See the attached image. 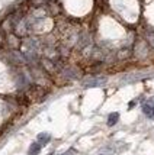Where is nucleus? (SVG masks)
Instances as JSON below:
<instances>
[{"label":"nucleus","instance_id":"nucleus-1","mask_svg":"<svg viewBox=\"0 0 154 155\" xmlns=\"http://www.w3.org/2000/svg\"><path fill=\"white\" fill-rule=\"evenodd\" d=\"M105 83H106V78H105V77H93V78L86 80L84 86H86V87H98V86H102V84H105Z\"/></svg>","mask_w":154,"mask_h":155},{"label":"nucleus","instance_id":"nucleus-2","mask_svg":"<svg viewBox=\"0 0 154 155\" xmlns=\"http://www.w3.org/2000/svg\"><path fill=\"white\" fill-rule=\"evenodd\" d=\"M36 139H38V143L44 147V145H47L48 142L51 141V135H50V134H47V132H42V134H39V135H38V138H36Z\"/></svg>","mask_w":154,"mask_h":155},{"label":"nucleus","instance_id":"nucleus-3","mask_svg":"<svg viewBox=\"0 0 154 155\" xmlns=\"http://www.w3.org/2000/svg\"><path fill=\"white\" fill-rule=\"evenodd\" d=\"M41 151V145L38 142H35V143H31V147H29V151H28V155H38Z\"/></svg>","mask_w":154,"mask_h":155},{"label":"nucleus","instance_id":"nucleus-4","mask_svg":"<svg viewBox=\"0 0 154 155\" xmlns=\"http://www.w3.org/2000/svg\"><path fill=\"white\" fill-rule=\"evenodd\" d=\"M118 120H119V113L114 112V113H111L109 117H108V125H109V126H114V125L118 123Z\"/></svg>","mask_w":154,"mask_h":155},{"label":"nucleus","instance_id":"nucleus-5","mask_svg":"<svg viewBox=\"0 0 154 155\" xmlns=\"http://www.w3.org/2000/svg\"><path fill=\"white\" fill-rule=\"evenodd\" d=\"M142 110H144V113L148 116V117H153V106L151 104H144V107H142Z\"/></svg>","mask_w":154,"mask_h":155},{"label":"nucleus","instance_id":"nucleus-6","mask_svg":"<svg viewBox=\"0 0 154 155\" xmlns=\"http://www.w3.org/2000/svg\"><path fill=\"white\" fill-rule=\"evenodd\" d=\"M63 155H73V152H66V154H63Z\"/></svg>","mask_w":154,"mask_h":155},{"label":"nucleus","instance_id":"nucleus-7","mask_svg":"<svg viewBox=\"0 0 154 155\" xmlns=\"http://www.w3.org/2000/svg\"><path fill=\"white\" fill-rule=\"evenodd\" d=\"M153 117H154V107H153Z\"/></svg>","mask_w":154,"mask_h":155}]
</instances>
